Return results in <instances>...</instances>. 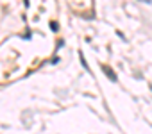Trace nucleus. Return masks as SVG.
<instances>
[{
  "label": "nucleus",
  "instance_id": "f257e3e1",
  "mask_svg": "<svg viewBox=\"0 0 152 134\" xmlns=\"http://www.w3.org/2000/svg\"><path fill=\"white\" fill-rule=\"evenodd\" d=\"M104 72L107 74V77H109L111 81H116V75H115V72H111V70L107 68V66H104Z\"/></svg>",
  "mask_w": 152,
  "mask_h": 134
}]
</instances>
